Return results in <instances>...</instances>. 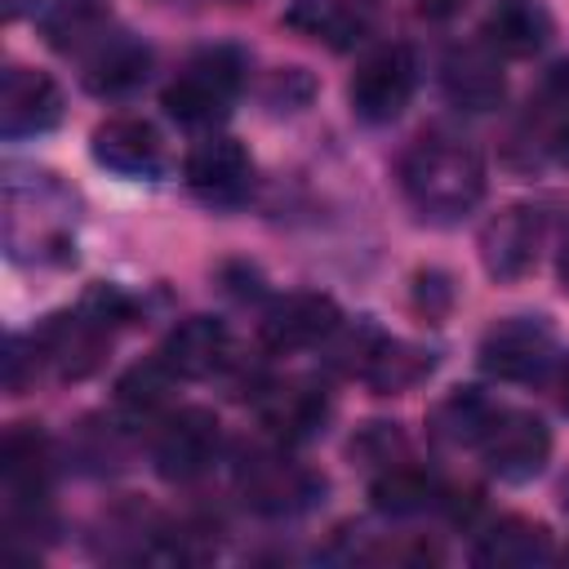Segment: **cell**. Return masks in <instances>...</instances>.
I'll return each instance as SVG.
<instances>
[{
	"label": "cell",
	"mask_w": 569,
	"mask_h": 569,
	"mask_svg": "<svg viewBox=\"0 0 569 569\" xmlns=\"http://www.w3.org/2000/svg\"><path fill=\"white\" fill-rule=\"evenodd\" d=\"M400 191L427 222H458L485 196V160L458 133H422L400 156Z\"/></svg>",
	"instance_id": "obj_1"
},
{
	"label": "cell",
	"mask_w": 569,
	"mask_h": 569,
	"mask_svg": "<svg viewBox=\"0 0 569 569\" xmlns=\"http://www.w3.org/2000/svg\"><path fill=\"white\" fill-rule=\"evenodd\" d=\"M240 84H244V58H240L236 49L218 44V49H200V53L164 84L160 102H164V111H169L178 124L200 129V124H213V120H222V116L231 111Z\"/></svg>",
	"instance_id": "obj_2"
},
{
	"label": "cell",
	"mask_w": 569,
	"mask_h": 569,
	"mask_svg": "<svg viewBox=\"0 0 569 569\" xmlns=\"http://www.w3.org/2000/svg\"><path fill=\"white\" fill-rule=\"evenodd\" d=\"M476 360L498 382H538L556 369V329L542 316H507L485 329Z\"/></svg>",
	"instance_id": "obj_3"
},
{
	"label": "cell",
	"mask_w": 569,
	"mask_h": 569,
	"mask_svg": "<svg viewBox=\"0 0 569 569\" xmlns=\"http://www.w3.org/2000/svg\"><path fill=\"white\" fill-rule=\"evenodd\" d=\"M218 449H222V427L209 409H173L156 422V440H151V462L164 480L173 485H187L196 476H204L213 462H218Z\"/></svg>",
	"instance_id": "obj_4"
},
{
	"label": "cell",
	"mask_w": 569,
	"mask_h": 569,
	"mask_svg": "<svg viewBox=\"0 0 569 569\" xmlns=\"http://www.w3.org/2000/svg\"><path fill=\"white\" fill-rule=\"evenodd\" d=\"M413 89H418V58H413V49L409 44H382L369 58H360L347 98H351V111L360 120L387 124V120H396L409 107Z\"/></svg>",
	"instance_id": "obj_5"
},
{
	"label": "cell",
	"mask_w": 569,
	"mask_h": 569,
	"mask_svg": "<svg viewBox=\"0 0 569 569\" xmlns=\"http://www.w3.org/2000/svg\"><path fill=\"white\" fill-rule=\"evenodd\" d=\"M476 449H480L489 476H498L507 485H525V480L542 476V467L551 458V427L538 413L502 409Z\"/></svg>",
	"instance_id": "obj_6"
},
{
	"label": "cell",
	"mask_w": 569,
	"mask_h": 569,
	"mask_svg": "<svg viewBox=\"0 0 569 569\" xmlns=\"http://www.w3.org/2000/svg\"><path fill=\"white\" fill-rule=\"evenodd\" d=\"M342 325V311L329 293H284L276 298L262 320H258V338L267 351L276 356H293V351H307V347H320L333 338V329Z\"/></svg>",
	"instance_id": "obj_7"
},
{
	"label": "cell",
	"mask_w": 569,
	"mask_h": 569,
	"mask_svg": "<svg viewBox=\"0 0 569 569\" xmlns=\"http://www.w3.org/2000/svg\"><path fill=\"white\" fill-rule=\"evenodd\" d=\"M36 351H40V365H49L58 378H89L102 360H107V347H111V329H102L93 316H84L80 307L76 311H58L49 316L36 333H31Z\"/></svg>",
	"instance_id": "obj_8"
},
{
	"label": "cell",
	"mask_w": 569,
	"mask_h": 569,
	"mask_svg": "<svg viewBox=\"0 0 569 569\" xmlns=\"http://www.w3.org/2000/svg\"><path fill=\"white\" fill-rule=\"evenodd\" d=\"M542 249V209L507 204L480 227V262L493 280H525L538 267Z\"/></svg>",
	"instance_id": "obj_9"
},
{
	"label": "cell",
	"mask_w": 569,
	"mask_h": 569,
	"mask_svg": "<svg viewBox=\"0 0 569 569\" xmlns=\"http://www.w3.org/2000/svg\"><path fill=\"white\" fill-rule=\"evenodd\" d=\"M182 178L204 204H240L253 187V160L236 138L209 133L204 142L187 151Z\"/></svg>",
	"instance_id": "obj_10"
},
{
	"label": "cell",
	"mask_w": 569,
	"mask_h": 569,
	"mask_svg": "<svg viewBox=\"0 0 569 569\" xmlns=\"http://www.w3.org/2000/svg\"><path fill=\"white\" fill-rule=\"evenodd\" d=\"M0 485L9 520H36L49 493V445L36 427H9L0 445Z\"/></svg>",
	"instance_id": "obj_11"
},
{
	"label": "cell",
	"mask_w": 569,
	"mask_h": 569,
	"mask_svg": "<svg viewBox=\"0 0 569 569\" xmlns=\"http://www.w3.org/2000/svg\"><path fill=\"white\" fill-rule=\"evenodd\" d=\"M62 120V89L31 67H9L0 80V133L36 138Z\"/></svg>",
	"instance_id": "obj_12"
},
{
	"label": "cell",
	"mask_w": 569,
	"mask_h": 569,
	"mask_svg": "<svg viewBox=\"0 0 569 569\" xmlns=\"http://www.w3.org/2000/svg\"><path fill=\"white\" fill-rule=\"evenodd\" d=\"M89 151L107 173H120V178H156L164 169V142H160L156 124H147L138 116L102 120L89 138Z\"/></svg>",
	"instance_id": "obj_13"
},
{
	"label": "cell",
	"mask_w": 569,
	"mask_h": 569,
	"mask_svg": "<svg viewBox=\"0 0 569 569\" xmlns=\"http://www.w3.org/2000/svg\"><path fill=\"white\" fill-rule=\"evenodd\" d=\"M156 356L173 378H187V382L213 378L231 365V333L218 316H187L164 333Z\"/></svg>",
	"instance_id": "obj_14"
},
{
	"label": "cell",
	"mask_w": 569,
	"mask_h": 569,
	"mask_svg": "<svg viewBox=\"0 0 569 569\" xmlns=\"http://www.w3.org/2000/svg\"><path fill=\"white\" fill-rule=\"evenodd\" d=\"M440 84H445V98L462 111H493L502 107V93H507L502 62L485 40L449 49L440 62Z\"/></svg>",
	"instance_id": "obj_15"
},
{
	"label": "cell",
	"mask_w": 569,
	"mask_h": 569,
	"mask_svg": "<svg viewBox=\"0 0 569 569\" xmlns=\"http://www.w3.org/2000/svg\"><path fill=\"white\" fill-rule=\"evenodd\" d=\"M240 489H244V502H253L258 511L267 516H284V511H302L320 498L325 480L280 453L271 458H253L244 471H240Z\"/></svg>",
	"instance_id": "obj_16"
},
{
	"label": "cell",
	"mask_w": 569,
	"mask_h": 569,
	"mask_svg": "<svg viewBox=\"0 0 569 569\" xmlns=\"http://www.w3.org/2000/svg\"><path fill=\"white\" fill-rule=\"evenodd\" d=\"M431 365H436L431 351H422V347H413V342H400V338H391V333H378L373 347L365 351L356 378H360L373 396H400V391L418 387V382L431 373Z\"/></svg>",
	"instance_id": "obj_17"
},
{
	"label": "cell",
	"mask_w": 569,
	"mask_h": 569,
	"mask_svg": "<svg viewBox=\"0 0 569 569\" xmlns=\"http://www.w3.org/2000/svg\"><path fill=\"white\" fill-rule=\"evenodd\" d=\"M480 40L498 58H529L551 40V13L538 0H502L489 9Z\"/></svg>",
	"instance_id": "obj_18"
},
{
	"label": "cell",
	"mask_w": 569,
	"mask_h": 569,
	"mask_svg": "<svg viewBox=\"0 0 569 569\" xmlns=\"http://www.w3.org/2000/svg\"><path fill=\"white\" fill-rule=\"evenodd\" d=\"M556 556V542L547 533V525L525 520V516H507L498 520L489 533H480L471 560L476 565H498V569H525V565H547Z\"/></svg>",
	"instance_id": "obj_19"
},
{
	"label": "cell",
	"mask_w": 569,
	"mask_h": 569,
	"mask_svg": "<svg viewBox=\"0 0 569 569\" xmlns=\"http://www.w3.org/2000/svg\"><path fill=\"white\" fill-rule=\"evenodd\" d=\"M151 71V53L147 44L129 40V36H107L89 58H84V84L89 93L98 98H120V93H133Z\"/></svg>",
	"instance_id": "obj_20"
},
{
	"label": "cell",
	"mask_w": 569,
	"mask_h": 569,
	"mask_svg": "<svg viewBox=\"0 0 569 569\" xmlns=\"http://www.w3.org/2000/svg\"><path fill=\"white\" fill-rule=\"evenodd\" d=\"M373 22V0H293L289 4V27L347 49L356 44Z\"/></svg>",
	"instance_id": "obj_21"
},
{
	"label": "cell",
	"mask_w": 569,
	"mask_h": 569,
	"mask_svg": "<svg viewBox=\"0 0 569 569\" xmlns=\"http://www.w3.org/2000/svg\"><path fill=\"white\" fill-rule=\"evenodd\" d=\"M329 418V396L316 382H280L262 396V422L280 440H307L325 427Z\"/></svg>",
	"instance_id": "obj_22"
},
{
	"label": "cell",
	"mask_w": 569,
	"mask_h": 569,
	"mask_svg": "<svg viewBox=\"0 0 569 569\" xmlns=\"http://www.w3.org/2000/svg\"><path fill=\"white\" fill-rule=\"evenodd\" d=\"M40 27H44V40H49L58 53H80V58H89V53L111 36V13H107L98 0H58V4L44 9Z\"/></svg>",
	"instance_id": "obj_23"
},
{
	"label": "cell",
	"mask_w": 569,
	"mask_h": 569,
	"mask_svg": "<svg viewBox=\"0 0 569 569\" xmlns=\"http://www.w3.org/2000/svg\"><path fill=\"white\" fill-rule=\"evenodd\" d=\"M498 413H502V409H498L485 391H476V387H458L453 396H445V400L436 405L431 427H436V436L449 440V445H480Z\"/></svg>",
	"instance_id": "obj_24"
},
{
	"label": "cell",
	"mask_w": 569,
	"mask_h": 569,
	"mask_svg": "<svg viewBox=\"0 0 569 569\" xmlns=\"http://www.w3.org/2000/svg\"><path fill=\"white\" fill-rule=\"evenodd\" d=\"M369 498L382 516H413V511H427L440 502V485L422 467L387 462V471L369 485Z\"/></svg>",
	"instance_id": "obj_25"
},
{
	"label": "cell",
	"mask_w": 569,
	"mask_h": 569,
	"mask_svg": "<svg viewBox=\"0 0 569 569\" xmlns=\"http://www.w3.org/2000/svg\"><path fill=\"white\" fill-rule=\"evenodd\" d=\"M529 107H538L533 116L542 120V147L551 151L556 164L569 169V62L551 67V76L542 80V89Z\"/></svg>",
	"instance_id": "obj_26"
},
{
	"label": "cell",
	"mask_w": 569,
	"mask_h": 569,
	"mask_svg": "<svg viewBox=\"0 0 569 569\" xmlns=\"http://www.w3.org/2000/svg\"><path fill=\"white\" fill-rule=\"evenodd\" d=\"M173 382H178V378L164 369V360L151 356V360L133 365L129 373H120V382H116V405H120L129 418H156V413L164 409Z\"/></svg>",
	"instance_id": "obj_27"
},
{
	"label": "cell",
	"mask_w": 569,
	"mask_h": 569,
	"mask_svg": "<svg viewBox=\"0 0 569 569\" xmlns=\"http://www.w3.org/2000/svg\"><path fill=\"white\" fill-rule=\"evenodd\" d=\"M80 311L93 316L102 329H116V325H129L133 320V298L116 284H89V293L80 298Z\"/></svg>",
	"instance_id": "obj_28"
},
{
	"label": "cell",
	"mask_w": 569,
	"mask_h": 569,
	"mask_svg": "<svg viewBox=\"0 0 569 569\" xmlns=\"http://www.w3.org/2000/svg\"><path fill=\"white\" fill-rule=\"evenodd\" d=\"M36 369H40V351H36V342H27V338H9V347H4V391L9 396H22L27 391V382L36 378Z\"/></svg>",
	"instance_id": "obj_29"
},
{
	"label": "cell",
	"mask_w": 569,
	"mask_h": 569,
	"mask_svg": "<svg viewBox=\"0 0 569 569\" xmlns=\"http://www.w3.org/2000/svg\"><path fill=\"white\" fill-rule=\"evenodd\" d=\"M556 400H560V409L569 413V356L556 365Z\"/></svg>",
	"instance_id": "obj_30"
},
{
	"label": "cell",
	"mask_w": 569,
	"mask_h": 569,
	"mask_svg": "<svg viewBox=\"0 0 569 569\" xmlns=\"http://www.w3.org/2000/svg\"><path fill=\"white\" fill-rule=\"evenodd\" d=\"M556 271H560V289L569 293V231H565V240H560V258H556Z\"/></svg>",
	"instance_id": "obj_31"
},
{
	"label": "cell",
	"mask_w": 569,
	"mask_h": 569,
	"mask_svg": "<svg viewBox=\"0 0 569 569\" xmlns=\"http://www.w3.org/2000/svg\"><path fill=\"white\" fill-rule=\"evenodd\" d=\"M453 9H458V0H422V13H436V18L453 13Z\"/></svg>",
	"instance_id": "obj_32"
},
{
	"label": "cell",
	"mask_w": 569,
	"mask_h": 569,
	"mask_svg": "<svg viewBox=\"0 0 569 569\" xmlns=\"http://www.w3.org/2000/svg\"><path fill=\"white\" fill-rule=\"evenodd\" d=\"M240 4H244V0H240Z\"/></svg>",
	"instance_id": "obj_33"
}]
</instances>
